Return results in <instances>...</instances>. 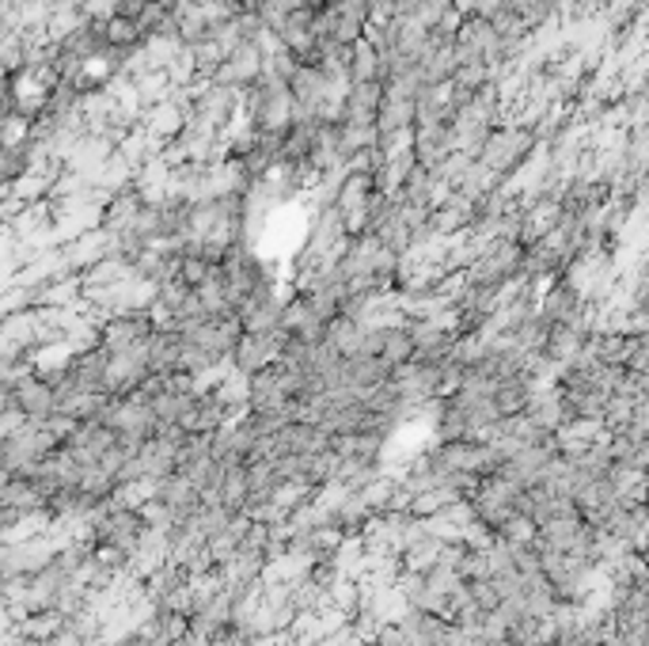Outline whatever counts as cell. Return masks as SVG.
<instances>
[{"mask_svg":"<svg viewBox=\"0 0 649 646\" xmlns=\"http://www.w3.org/2000/svg\"><path fill=\"white\" fill-rule=\"evenodd\" d=\"M440 551H445V541H440V536H433L429 529H426V533H422L419 541H414L399 559H403V571L407 574H429L433 567L440 563Z\"/></svg>","mask_w":649,"mask_h":646,"instance_id":"52a82bcc","label":"cell"},{"mask_svg":"<svg viewBox=\"0 0 649 646\" xmlns=\"http://www.w3.org/2000/svg\"><path fill=\"white\" fill-rule=\"evenodd\" d=\"M539 312L551 323H582L592 316V305L585 297V289L574 278H559L544 297H539Z\"/></svg>","mask_w":649,"mask_h":646,"instance_id":"3957f363","label":"cell"},{"mask_svg":"<svg viewBox=\"0 0 649 646\" xmlns=\"http://www.w3.org/2000/svg\"><path fill=\"white\" fill-rule=\"evenodd\" d=\"M509 4H513V0H471V12H475V15H486V20H494V15L506 12Z\"/></svg>","mask_w":649,"mask_h":646,"instance_id":"30bf717a","label":"cell"},{"mask_svg":"<svg viewBox=\"0 0 649 646\" xmlns=\"http://www.w3.org/2000/svg\"><path fill=\"white\" fill-rule=\"evenodd\" d=\"M361 646H380V643H376V639H369V643H361Z\"/></svg>","mask_w":649,"mask_h":646,"instance_id":"8fae6325","label":"cell"},{"mask_svg":"<svg viewBox=\"0 0 649 646\" xmlns=\"http://www.w3.org/2000/svg\"><path fill=\"white\" fill-rule=\"evenodd\" d=\"M282 327L289 331V338H292V343H300V346H323L330 338V320H323L320 309H315L304 294L289 297Z\"/></svg>","mask_w":649,"mask_h":646,"instance_id":"277c9868","label":"cell"},{"mask_svg":"<svg viewBox=\"0 0 649 646\" xmlns=\"http://www.w3.org/2000/svg\"><path fill=\"white\" fill-rule=\"evenodd\" d=\"M58 248H61V259H65L68 274H84V271H91L96 263H103V259L114 251V233H107V228H91V233L76 236V240L58 244Z\"/></svg>","mask_w":649,"mask_h":646,"instance_id":"5b68a950","label":"cell"},{"mask_svg":"<svg viewBox=\"0 0 649 646\" xmlns=\"http://www.w3.org/2000/svg\"><path fill=\"white\" fill-rule=\"evenodd\" d=\"M365 80H384V58L373 42H358L350 58V84H365Z\"/></svg>","mask_w":649,"mask_h":646,"instance_id":"ba28073f","label":"cell"},{"mask_svg":"<svg viewBox=\"0 0 649 646\" xmlns=\"http://www.w3.org/2000/svg\"><path fill=\"white\" fill-rule=\"evenodd\" d=\"M384 99H388L384 80L350 84V91H346V103H342V122H350V126H376Z\"/></svg>","mask_w":649,"mask_h":646,"instance_id":"8992f818","label":"cell"},{"mask_svg":"<svg viewBox=\"0 0 649 646\" xmlns=\"http://www.w3.org/2000/svg\"><path fill=\"white\" fill-rule=\"evenodd\" d=\"M4 396H12L15 403L30 414V422H46V419H53V414H61L58 388H53L50 376L35 373V369H30L27 376H20V381L4 384Z\"/></svg>","mask_w":649,"mask_h":646,"instance_id":"7a4b0ae2","label":"cell"},{"mask_svg":"<svg viewBox=\"0 0 649 646\" xmlns=\"http://www.w3.org/2000/svg\"><path fill=\"white\" fill-rule=\"evenodd\" d=\"M536 134H532V126H516V122H501L498 129L490 134V141L483 145V152H478V160H483L486 167H494L498 175H509L516 172V167H524V160L536 152Z\"/></svg>","mask_w":649,"mask_h":646,"instance_id":"6da1fadb","label":"cell"},{"mask_svg":"<svg viewBox=\"0 0 649 646\" xmlns=\"http://www.w3.org/2000/svg\"><path fill=\"white\" fill-rule=\"evenodd\" d=\"M157 4V0H114V15H122V20H137L141 23L145 15H149V8Z\"/></svg>","mask_w":649,"mask_h":646,"instance_id":"9c48e42d","label":"cell"}]
</instances>
